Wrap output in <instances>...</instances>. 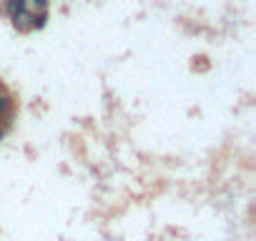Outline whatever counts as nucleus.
Wrapping results in <instances>:
<instances>
[{"instance_id":"f257e3e1","label":"nucleus","mask_w":256,"mask_h":241,"mask_svg":"<svg viewBox=\"0 0 256 241\" xmlns=\"http://www.w3.org/2000/svg\"><path fill=\"white\" fill-rule=\"evenodd\" d=\"M3 10H6V16L13 20L16 16H20V13H23V10H28V8H26V0H6Z\"/></svg>"},{"instance_id":"f03ea898","label":"nucleus","mask_w":256,"mask_h":241,"mask_svg":"<svg viewBox=\"0 0 256 241\" xmlns=\"http://www.w3.org/2000/svg\"><path fill=\"white\" fill-rule=\"evenodd\" d=\"M26 8L30 13H48V0H26Z\"/></svg>"},{"instance_id":"7ed1b4c3","label":"nucleus","mask_w":256,"mask_h":241,"mask_svg":"<svg viewBox=\"0 0 256 241\" xmlns=\"http://www.w3.org/2000/svg\"><path fill=\"white\" fill-rule=\"evenodd\" d=\"M8 134V128H0V141H3V136Z\"/></svg>"}]
</instances>
